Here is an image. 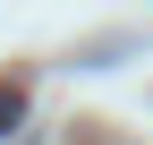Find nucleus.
<instances>
[{"label": "nucleus", "mask_w": 153, "mask_h": 145, "mask_svg": "<svg viewBox=\"0 0 153 145\" xmlns=\"http://www.w3.org/2000/svg\"><path fill=\"white\" fill-rule=\"evenodd\" d=\"M17 120H26V85L0 77V137H17Z\"/></svg>", "instance_id": "f257e3e1"}]
</instances>
